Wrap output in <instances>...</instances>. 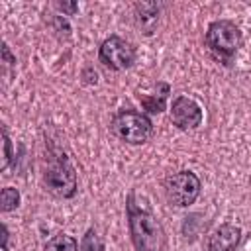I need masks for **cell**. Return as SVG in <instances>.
<instances>
[{
    "label": "cell",
    "instance_id": "1",
    "mask_svg": "<svg viewBox=\"0 0 251 251\" xmlns=\"http://www.w3.org/2000/svg\"><path fill=\"white\" fill-rule=\"evenodd\" d=\"M133 192L127 196V224L131 241L137 251H163L165 247V231L159 220L147 208H141L133 200Z\"/></svg>",
    "mask_w": 251,
    "mask_h": 251
},
{
    "label": "cell",
    "instance_id": "2",
    "mask_svg": "<svg viewBox=\"0 0 251 251\" xmlns=\"http://www.w3.org/2000/svg\"><path fill=\"white\" fill-rule=\"evenodd\" d=\"M241 41L243 39H241L239 27L229 20H218V22H212L208 25L206 45H208L210 53L218 61H224L226 65L231 61L235 51L241 47Z\"/></svg>",
    "mask_w": 251,
    "mask_h": 251
},
{
    "label": "cell",
    "instance_id": "3",
    "mask_svg": "<svg viewBox=\"0 0 251 251\" xmlns=\"http://www.w3.org/2000/svg\"><path fill=\"white\" fill-rule=\"evenodd\" d=\"M112 127L120 139H124L126 143H131V145L145 143L153 133L151 120L145 114H139L133 110H122L120 114H116Z\"/></svg>",
    "mask_w": 251,
    "mask_h": 251
},
{
    "label": "cell",
    "instance_id": "4",
    "mask_svg": "<svg viewBox=\"0 0 251 251\" xmlns=\"http://www.w3.org/2000/svg\"><path fill=\"white\" fill-rule=\"evenodd\" d=\"M43 182L47 190L59 198H73L76 192V173L69 159L63 155L51 163L43 173Z\"/></svg>",
    "mask_w": 251,
    "mask_h": 251
},
{
    "label": "cell",
    "instance_id": "5",
    "mask_svg": "<svg viewBox=\"0 0 251 251\" xmlns=\"http://www.w3.org/2000/svg\"><path fill=\"white\" fill-rule=\"evenodd\" d=\"M200 188H202L200 178L192 171H178V173L171 175L165 180L167 200L173 206H178V208H184V206L194 204V200L200 194Z\"/></svg>",
    "mask_w": 251,
    "mask_h": 251
},
{
    "label": "cell",
    "instance_id": "6",
    "mask_svg": "<svg viewBox=\"0 0 251 251\" xmlns=\"http://www.w3.org/2000/svg\"><path fill=\"white\" fill-rule=\"evenodd\" d=\"M98 59L104 67H108L112 71H124L135 63V49L129 41H126L118 35H110L108 39L102 41Z\"/></svg>",
    "mask_w": 251,
    "mask_h": 251
},
{
    "label": "cell",
    "instance_id": "7",
    "mask_svg": "<svg viewBox=\"0 0 251 251\" xmlns=\"http://www.w3.org/2000/svg\"><path fill=\"white\" fill-rule=\"evenodd\" d=\"M171 120L178 129H194L202 124V108L186 96H178L173 100Z\"/></svg>",
    "mask_w": 251,
    "mask_h": 251
},
{
    "label": "cell",
    "instance_id": "8",
    "mask_svg": "<svg viewBox=\"0 0 251 251\" xmlns=\"http://www.w3.org/2000/svg\"><path fill=\"white\" fill-rule=\"evenodd\" d=\"M135 10V24L141 29L143 35H153L159 24V10L161 6L157 2H137L133 6Z\"/></svg>",
    "mask_w": 251,
    "mask_h": 251
},
{
    "label": "cell",
    "instance_id": "9",
    "mask_svg": "<svg viewBox=\"0 0 251 251\" xmlns=\"http://www.w3.org/2000/svg\"><path fill=\"white\" fill-rule=\"evenodd\" d=\"M241 237V229L231 224L220 226L208 239V249L210 251H231Z\"/></svg>",
    "mask_w": 251,
    "mask_h": 251
},
{
    "label": "cell",
    "instance_id": "10",
    "mask_svg": "<svg viewBox=\"0 0 251 251\" xmlns=\"http://www.w3.org/2000/svg\"><path fill=\"white\" fill-rule=\"evenodd\" d=\"M45 251H78V245H76L75 237H71L67 233H59L47 241Z\"/></svg>",
    "mask_w": 251,
    "mask_h": 251
},
{
    "label": "cell",
    "instance_id": "11",
    "mask_svg": "<svg viewBox=\"0 0 251 251\" xmlns=\"http://www.w3.org/2000/svg\"><path fill=\"white\" fill-rule=\"evenodd\" d=\"M167 94H169V84H165L163 92L161 94H153V96H141V104L147 112L151 114H157V112H163L165 110V100H167Z\"/></svg>",
    "mask_w": 251,
    "mask_h": 251
},
{
    "label": "cell",
    "instance_id": "12",
    "mask_svg": "<svg viewBox=\"0 0 251 251\" xmlns=\"http://www.w3.org/2000/svg\"><path fill=\"white\" fill-rule=\"evenodd\" d=\"M18 204H20V192L12 186L2 188V192H0V210L10 212V210L18 208Z\"/></svg>",
    "mask_w": 251,
    "mask_h": 251
},
{
    "label": "cell",
    "instance_id": "13",
    "mask_svg": "<svg viewBox=\"0 0 251 251\" xmlns=\"http://www.w3.org/2000/svg\"><path fill=\"white\" fill-rule=\"evenodd\" d=\"M80 251H104L102 241H100L98 233H96L92 227L84 233V237H82V241H80Z\"/></svg>",
    "mask_w": 251,
    "mask_h": 251
},
{
    "label": "cell",
    "instance_id": "14",
    "mask_svg": "<svg viewBox=\"0 0 251 251\" xmlns=\"http://www.w3.org/2000/svg\"><path fill=\"white\" fill-rule=\"evenodd\" d=\"M2 171H6L8 167H10V163H12V159H14V155H12V141H10V137H8V131H6V127H2Z\"/></svg>",
    "mask_w": 251,
    "mask_h": 251
},
{
    "label": "cell",
    "instance_id": "15",
    "mask_svg": "<svg viewBox=\"0 0 251 251\" xmlns=\"http://www.w3.org/2000/svg\"><path fill=\"white\" fill-rule=\"evenodd\" d=\"M57 8H59V10H63V12H65V14H69V16H75V14H76V10H78L76 2H57Z\"/></svg>",
    "mask_w": 251,
    "mask_h": 251
},
{
    "label": "cell",
    "instance_id": "16",
    "mask_svg": "<svg viewBox=\"0 0 251 251\" xmlns=\"http://www.w3.org/2000/svg\"><path fill=\"white\" fill-rule=\"evenodd\" d=\"M2 61L6 65H14L16 63V57H12V53H10V49H8L6 43H2Z\"/></svg>",
    "mask_w": 251,
    "mask_h": 251
},
{
    "label": "cell",
    "instance_id": "17",
    "mask_svg": "<svg viewBox=\"0 0 251 251\" xmlns=\"http://www.w3.org/2000/svg\"><path fill=\"white\" fill-rule=\"evenodd\" d=\"M82 78H84V82H88V84H96V80H98V75H96V71H92V69H86L84 73H82Z\"/></svg>",
    "mask_w": 251,
    "mask_h": 251
}]
</instances>
